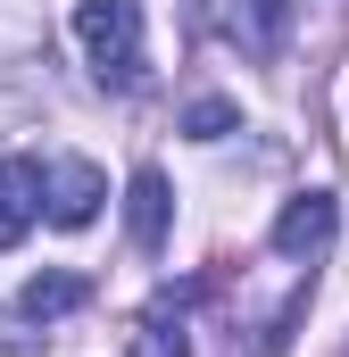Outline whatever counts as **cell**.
Here are the masks:
<instances>
[{
    "instance_id": "52a82bcc",
    "label": "cell",
    "mask_w": 349,
    "mask_h": 357,
    "mask_svg": "<svg viewBox=\"0 0 349 357\" xmlns=\"http://www.w3.org/2000/svg\"><path fill=\"white\" fill-rule=\"evenodd\" d=\"M84 299H91L84 274H34V282L17 291V316H25V324H59V316H75Z\"/></svg>"
},
{
    "instance_id": "3957f363",
    "label": "cell",
    "mask_w": 349,
    "mask_h": 357,
    "mask_svg": "<svg viewBox=\"0 0 349 357\" xmlns=\"http://www.w3.org/2000/svg\"><path fill=\"white\" fill-rule=\"evenodd\" d=\"M333 225H341V199H333V191H299V199L274 216V250H283V258H325Z\"/></svg>"
},
{
    "instance_id": "277c9868",
    "label": "cell",
    "mask_w": 349,
    "mask_h": 357,
    "mask_svg": "<svg viewBox=\"0 0 349 357\" xmlns=\"http://www.w3.org/2000/svg\"><path fill=\"white\" fill-rule=\"evenodd\" d=\"M42 216V167L34 158H0V250H17Z\"/></svg>"
},
{
    "instance_id": "6da1fadb",
    "label": "cell",
    "mask_w": 349,
    "mask_h": 357,
    "mask_svg": "<svg viewBox=\"0 0 349 357\" xmlns=\"http://www.w3.org/2000/svg\"><path fill=\"white\" fill-rule=\"evenodd\" d=\"M75 42H84L100 84H142L150 50H142V0H75Z\"/></svg>"
},
{
    "instance_id": "7a4b0ae2",
    "label": "cell",
    "mask_w": 349,
    "mask_h": 357,
    "mask_svg": "<svg viewBox=\"0 0 349 357\" xmlns=\"http://www.w3.org/2000/svg\"><path fill=\"white\" fill-rule=\"evenodd\" d=\"M42 199H50V225L84 233L91 216H100V199H108V183H100L91 158H50V167H42Z\"/></svg>"
},
{
    "instance_id": "5b68a950",
    "label": "cell",
    "mask_w": 349,
    "mask_h": 357,
    "mask_svg": "<svg viewBox=\"0 0 349 357\" xmlns=\"http://www.w3.org/2000/svg\"><path fill=\"white\" fill-rule=\"evenodd\" d=\"M225 33H233L250 59H283V42H291V0H233V8H225Z\"/></svg>"
},
{
    "instance_id": "ba28073f",
    "label": "cell",
    "mask_w": 349,
    "mask_h": 357,
    "mask_svg": "<svg viewBox=\"0 0 349 357\" xmlns=\"http://www.w3.org/2000/svg\"><path fill=\"white\" fill-rule=\"evenodd\" d=\"M133 357H191V341H183V324L167 316V299L142 316V333H133Z\"/></svg>"
},
{
    "instance_id": "8992f818",
    "label": "cell",
    "mask_w": 349,
    "mask_h": 357,
    "mask_svg": "<svg viewBox=\"0 0 349 357\" xmlns=\"http://www.w3.org/2000/svg\"><path fill=\"white\" fill-rule=\"evenodd\" d=\"M167 175L158 167H133V183H125V225H133V241L142 250H167Z\"/></svg>"
},
{
    "instance_id": "9c48e42d",
    "label": "cell",
    "mask_w": 349,
    "mask_h": 357,
    "mask_svg": "<svg viewBox=\"0 0 349 357\" xmlns=\"http://www.w3.org/2000/svg\"><path fill=\"white\" fill-rule=\"evenodd\" d=\"M183 133H191V142H225V133H242V108L208 91V100H191V108H183Z\"/></svg>"
}]
</instances>
